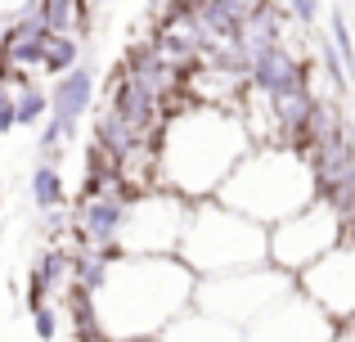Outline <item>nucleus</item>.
Masks as SVG:
<instances>
[{"label":"nucleus","mask_w":355,"mask_h":342,"mask_svg":"<svg viewBox=\"0 0 355 342\" xmlns=\"http://www.w3.org/2000/svg\"><path fill=\"white\" fill-rule=\"evenodd\" d=\"M193 280L198 275L175 253H113L99 289L86 293L90 329L99 342H153L184 307H193Z\"/></svg>","instance_id":"1"},{"label":"nucleus","mask_w":355,"mask_h":342,"mask_svg":"<svg viewBox=\"0 0 355 342\" xmlns=\"http://www.w3.org/2000/svg\"><path fill=\"white\" fill-rule=\"evenodd\" d=\"M153 149H157V185L193 203L216 194V185L252 149V140L243 131L239 108L193 104L180 95L166 108Z\"/></svg>","instance_id":"2"},{"label":"nucleus","mask_w":355,"mask_h":342,"mask_svg":"<svg viewBox=\"0 0 355 342\" xmlns=\"http://www.w3.org/2000/svg\"><path fill=\"white\" fill-rule=\"evenodd\" d=\"M315 194L320 189H315L311 158L297 144H252L216 185L211 198L225 203L239 216L257 221V225H275L288 212L306 207Z\"/></svg>","instance_id":"3"},{"label":"nucleus","mask_w":355,"mask_h":342,"mask_svg":"<svg viewBox=\"0 0 355 342\" xmlns=\"http://www.w3.org/2000/svg\"><path fill=\"white\" fill-rule=\"evenodd\" d=\"M175 257L193 275H225L243 271V266H261L266 262V225L230 212L216 198H193L184 212L180 239H175Z\"/></svg>","instance_id":"4"},{"label":"nucleus","mask_w":355,"mask_h":342,"mask_svg":"<svg viewBox=\"0 0 355 342\" xmlns=\"http://www.w3.org/2000/svg\"><path fill=\"white\" fill-rule=\"evenodd\" d=\"M347 221L351 216L342 207H333L329 198L315 194L306 207H297V212H288L284 221L266 225V262L279 266V271H288V275H297L320 253H329L333 243L347 239Z\"/></svg>","instance_id":"5"},{"label":"nucleus","mask_w":355,"mask_h":342,"mask_svg":"<svg viewBox=\"0 0 355 342\" xmlns=\"http://www.w3.org/2000/svg\"><path fill=\"white\" fill-rule=\"evenodd\" d=\"M288 289H293V275L261 262V266H243V271H225V275H198L193 280V307L243 329L275 298H284Z\"/></svg>","instance_id":"6"},{"label":"nucleus","mask_w":355,"mask_h":342,"mask_svg":"<svg viewBox=\"0 0 355 342\" xmlns=\"http://www.w3.org/2000/svg\"><path fill=\"white\" fill-rule=\"evenodd\" d=\"M184 212H189V198L162 189V185L130 194L113 253H126V257H162V253H175Z\"/></svg>","instance_id":"7"},{"label":"nucleus","mask_w":355,"mask_h":342,"mask_svg":"<svg viewBox=\"0 0 355 342\" xmlns=\"http://www.w3.org/2000/svg\"><path fill=\"white\" fill-rule=\"evenodd\" d=\"M338 334H351V325H333L311 298L288 289L275 298L257 320L243 325V342H333Z\"/></svg>","instance_id":"8"},{"label":"nucleus","mask_w":355,"mask_h":342,"mask_svg":"<svg viewBox=\"0 0 355 342\" xmlns=\"http://www.w3.org/2000/svg\"><path fill=\"white\" fill-rule=\"evenodd\" d=\"M293 289L302 298H311L333 325H351V311H355V253H351V239L333 243L329 253H320L311 266L293 275Z\"/></svg>","instance_id":"9"},{"label":"nucleus","mask_w":355,"mask_h":342,"mask_svg":"<svg viewBox=\"0 0 355 342\" xmlns=\"http://www.w3.org/2000/svg\"><path fill=\"white\" fill-rule=\"evenodd\" d=\"M126 203H130V189H121L117 176H108L104 185L95 189H81L77 198V212H72V243H86V248H104L113 253L117 248V230H121V216H126Z\"/></svg>","instance_id":"10"},{"label":"nucleus","mask_w":355,"mask_h":342,"mask_svg":"<svg viewBox=\"0 0 355 342\" xmlns=\"http://www.w3.org/2000/svg\"><path fill=\"white\" fill-rule=\"evenodd\" d=\"M95 68H86V63H72V68H63L59 77H54V90L45 95V122H54L63 135L72 140V131H77V122L90 113V104H95Z\"/></svg>","instance_id":"11"},{"label":"nucleus","mask_w":355,"mask_h":342,"mask_svg":"<svg viewBox=\"0 0 355 342\" xmlns=\"http://www.w3.org/2000/svg\"><path fill=\"white\" fill-rule=\"evenodd\" d=\"M153 342H243V329L220 320V316H211V311L184 307Z\"/></svg>","instance_id":"12"},{"label":"nucleus","mask_w":355,"mask_h":342,"mask_svg":"<svg viewBox=\"0 0 355 342\" xmlns=\"http://www.w3.org/2000/svg\"><path fill=\"white\" fill-rule=\"evenodd\" d=\"M77 59H81V41H77V36L45 32L41 45H36V68H41V72H54V77H59L63 68H72Z\"/></svg>","instance_id":"13"},{"label":"nucleus","mask_w":355,"mask_h":342,"mask_svg":"<svg viewBox=\"0 0 355 342\" xmlns=\"http://www.w3.org/2000/svg\"><path fill=\"white\" fill-rule=\"evenodd\" d=\"M27 194H32V207H63L68 203V185H63V171L59 162H41L27 180Z\"/></svg>","instance_id":"14"},{"label":"nucleus","mask_w":355,"mask_h":342,"mask_svg":"<svg viewBox=\"0 0 355 342\" xmlns=\"http://www.w3.org/2000/svg\"><path fill=\"white\" fill-rule=\"evenodd\" d=\"M14 122L18 126L45 122V90H36L32 77H18L14 81Z\"/></svg>","instance_id":"15"},{"label":"nucleus","mask_w":355,"mask_h":342,"mask_svg":"<svg viewBox=\"0 0 355 342\" xmlns=\"http://www.w3.org/2000/svg\"><path fill=\"white\" fill-rule=\"evenodd\" d=\"M32 329L41 342H50L59 334V302H32Z\"/></svg>","instance_id":"16"},{"label":"nucleus","mask_w":355,"mask_h":342,"mask_svg":"<svg viewBox=\"0 0 355 342\" xmlns=\"http://www.w3.org/2000/svg\"><path fill=\"white\" fill-rule=\"evenodd\" d=\"M284 5V14L293 18L297 27H315L320 23V0H279Z\"/></svg>","instance_id":"17"},{"label":"nucleus","mask_w":355,"mask_h":342,"mask_svg":"<svg viewBox=\"0 0 355 342\" xmlns=\"http://www.w3.org/2000/svg\"><path fill=\"white\" fill-rule=\"evenodd\" d=\"M36 0H0V18H14V14H23V9H32Z\"/></svg>","instance_id":"18"}]
</instances>
